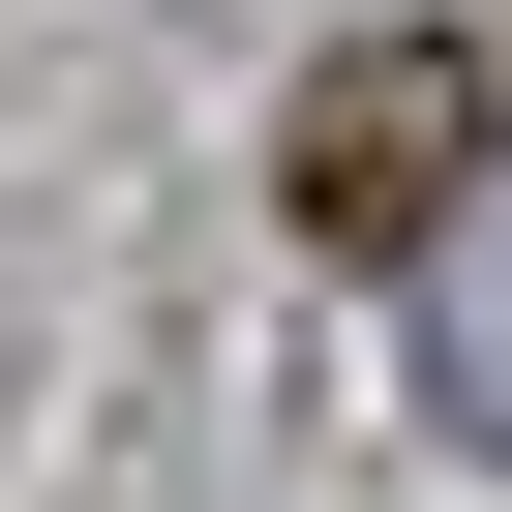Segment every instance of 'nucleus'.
Masks as SVG:
<instances>
[{"mask_svg": "<svg viewBox=\"0 0 512 512\" xmlns=\"http://www.w3.org/2000/svg\"><path fill=\"white\" fill-rule=\"evenodd\" d=\"M452 211H482V61H452V31H362V61L302 91V241H392V272H422Z\"/></svg>", "mask_w": 512, "mask_h": 512, "instance_id": "obj_1", "label": "nucleus"}, {"mask_svg": "<svg viewBox=\"0 0 512 512\" xmlns=\"http://www.w3.org/2000/svg\"><path fill=\"white\" fill-rule=\"evenodd\" d=\"M422 392L512 452V211H452V241H422Z\"/></svg>", "mask_w": 512, "mask_h": 512, "instance_id": "obj_2", "label": "nucleus"}]
</instances>
